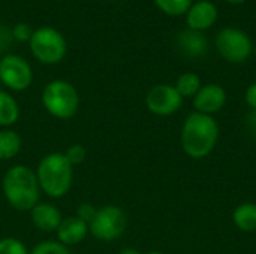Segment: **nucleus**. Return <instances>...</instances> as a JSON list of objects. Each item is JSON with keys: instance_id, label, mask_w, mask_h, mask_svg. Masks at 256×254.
Masks as SVG:
<instances>
[{"instance_id": "f257e3e1", "label": "nucleus", "mask_w": 256, "mask_h": 254, "mask_svg": "<svg viewBox=\"0 0 256 254\" xmlns=\"http://www.w3.org/2000/svg\"><path fill=\"white\" fill-rule=\"evenodd\" d=\"M219 139V124L213 115L190 112L182 127V148L192 159L207 157Z\"/></svg>"}, {"instance_id": "f03ea898", "label": "nucleus", "mask_w": 256, "mask_h": 254, "mask_svg": "<svg viewBox=\"0 0 256 254\" xmlns=\"http://www.w3.org/2000/svg\"><path fill=\"white\" fill-rule=\"evenodd\" d=\"M2 190L6 202L16 211H30L39 204L40 189L36 172L26 165H15L4 172Z\"/></svg>"}, {"instance_id": "7ed1b4c3", "label": "nucleus", "mask_w": 256, "mask_h": 254, "mask_svg": "<svg viewBox=\"0 0 256 254\" xmlns=\"http://www.w3.org/2000/svg\"><path fill=\"white\" fill-rule=\"evenodd\" d=\"M34 172L40 192L52 199L66 196L74 184V166L63 153L45 154Z\"/></svg>"}, {"instance_id": "20e7f679", "label": "nucleus", "mask_w": 256, "mask_h": 254, "mask_svg": "<svg viewBox=\"0 0 256 254\" xmlns=\"http://www.w3.org/2000/svg\"><path fill=\"white\" fill-rule=\"evenodd\" d=\"M40 99L45 111L58 120L72 118L80 108V94L76 88L63 79L48 82L42 90Z\"/></svg>"}, {"instance_id": "39448f33", "label": "nucleus", "mask_w": 256, "mask_h": 254, "mask_svg": "<svg viewBox=\"0 0 256 254\" xmlns=\"http://www.w3.org/2000/svg\"><path fill=\"white\" fill-rule=\"evenodd\" d=\"M33 57L44 64H56L66 54V40L54 27H39L33 31L28 40Z\"/></svg>"}, {"instance_id": "423d86ee", "label": "nucleus", "mask_w": 256, "mask_h": 254, "mask_svg": "<svg viewBox=\"0 0 256 254\" xmlns=\"http://www.w3.org/2000/svg\"><path fill=\"white\" fill-rule=\"evenodd\" d=\"M128 228V217L117 205H105L98 208L93 220L88 223V234L104 243L118 240Z\"/></svg>"}, {"instance_id": "0eeeda50", "label": "nucleus", "mask_w": 256, "mask_h": 254, "mask_svg": "<svg viewBox=\"0 0 256 254\" xmlns=\"http://www.w3.org/2000/svg\"><path fill=\"white\" fill-rule=\"evenodd\" d=\"M214 43L218 52L230 63H243L254 51L250 37L243 30L234 27L222 28L216 34Z\"/></svg>"}, {"instance_id": "6e6552de", "label": "nucleus", "mask_w": 256, "mask_h": 254, "mask_svg": "<svg viewBox=\"0 0 256 254\" xmlns=\"http://www.w3.org/2000/svg\"><path fill=\"white\" fill-rule=\"evenodd\" d=\"M0 81L12 91H22L32 85L33 70L20 55H4L0 58Z\"/></svg>"}, {"instance_id": "1a4fd4ad", "label": "nucleus", "mask_w": 256, "mask_h": 254, "mask_svg": "<svg viewBox=\"0 0 256 254\" xmlns=\"http://www.w3.org/2000/svg\"><path fill=\"white\" fill-rule=\"evenodd\" d=\"M146 105L152 114L159 117H168L176 114L182 108L183 97L174 85L158 84L148 90L146 96Z\"/></svg>"}, {"instance_id": "9d476101", "label": "nucleus", "mask_w": 256, "mask_h": 254, "mask_svg": "<svg viewBox=\"0 0 256 254\" xmlns=\"http://www.w3.org/2000/svg\"><path fill=\"white\" fill-rule=\"evenodd\" d=\"M192 99H194V108L196 112L213 115L225 106L226 91L219 84H207V85H202Z\"/></svg>"}, {"instance_id": "9b49d317", "label": "nucleus", "mask_w": 256, "mask_h": 254, "mask_svg": "<svg viewBox=\"0 0 256 254\" xmlns=\"http://www.w3.org/2000/svg\"><path fill=\"white\" fill-rule=\"evenodd\" d=\"M219 12L214 3L208 0H200L192 3L189 10L186 12V22L190 30L202 31L210 28L218 21Z\"/></svg>"}, {"instance_id": "f8f14e48", "label": "nucleus", "mask_w": 256, "mask_h": 254, "mask_svg": "<svg viewBox=\"0 0 256 254\" xmlns=\"http://www.w3.org/2000/svg\"><path fill=\"white\" fill-rule=\"evenodd\" d=\"M30 220L40 232H56L63 220V216L56 205L39 202L30 210Z\"/></svg>"}, {"instance_id": "ddd939ff", "label": "nucleus", "mask_w": 256, "mask_h": 254, "mask_svg": "<svg viewBox=\"0 0 256 254\" xmlns=\"http://www.w3.org/2000/svg\"><path fill=\"white\" fill-rule=\"evenodd\" d=\"M57 240L60 244L69 247V246H76L86 240L88 235V225L82 222L81 219L75 217H63L58 229L56 231Z\"/></svg>"}, {"instance_id": "4468645a", "label": "nucleus", "mask_w": 256, "mask_h": 254, "mask_svg": "<svg viewBox=\"0 0 256 254\" xmlns=\"http://www.w3.org/2000/svg\"><path fill=\"white\" fill-rule=\"evenodd\" d=\"M178 48L188 57H201L207 51V39L201 31L196 30H183L177 36Z\"/></svg>"}, {"instance_id": "2eb2a0df", "label": "nucleus", "mask_w": 256, "mask_h": 254, "mask_svg": "<svg viewBox=\"0 0 256 254\" xmlns=\"http://www.w3.org/2000/svg\"><path fill=\"white\" fill-rule=\"evenodd\" d=\"M232 222L242 232H256V204H240L232 213Z\"/></svg>"}, {"instance_id": "dca6fc26", "label": "nucleus", "mask_w": 256, "mask_h": 254, "mask_svg": "<svg viewBox=\"0 0 256 254\" xmlns=\"http://www.w3.org/2000/svg\"><path fill=\"white\" fill-rule=\"evenodd\" d=\"M22 147V139L12 129L0 130V160H12L18 156Z\"/></svg>"}, {"instance_id": "f3484780", "label": "nucleus", "mask_w": 256, "mask_h": 254, "mask_svg": "<svg viewBox=\"0 0 256 254\" xmlns=\"http://www.w3.org/2000/svg\"><path fill=\"white\" fill-rule=\"evenodd\" d=\"M20 118V106L8 91L0 90V127L8 129Z\"/></svg>"}, {"instance_id": "a211bd4d", "label": "nucleus", "mask_w": 256, "mask_h": 254, "mask_svg": "<svg viewBox=\"0 0 256 254\" xmlns=\"http://www.w3.org/2000/svg\"><path fill=\"white\" fill-rule=\"evenodd\" d=\"M174 87L180 93V96L184 99V97H194L202 85H201V78L196 73L184 72L177 78Z\"/></svg>"}, {"instance_id": "6ab92c4d", "label": "nucleus", "mask_w": 256, "mask_h": 254, "mask_svg": "<svg viewBox=\"0 0 256 254\" xmlns=\"http://www.w3.org/2000/svg\"><path fill=\"white\" fill-rule=\"evenodd\" d=\"M156 6L166 15H184L192 6V0H154Z\"/></svg>"}, {"instance_id": "aec40b11", "label": "nucleus", "mask_w": 256, "mask_h": 254, "mask_svg": "<svg viewBox=\"0 0 256 254\" xmlns=\"http://www.w3.org/2000/svg\"><path fill=\"white\" fill-rule=\"evenodd\" d=\"M28 254H72L69 249L58 241H44L39 243Z\"/></svg>"}, {"instance_id": "412c9836", "label": "nucleus", "mask_w": 256, "mask_h": 254, "mask_svg": "<svg viewBox=\"0 0 256 254\" xmlns=\"http://www.w3.org/2000/svg\"><path fill=\"white\" fill-rule=\"evenodd\" d=\"M30 252L18 238H2L0 240V254H28Z\"/></svg>"}, {"instance_id": "4be33fe9", "label": "nucleus", "mask_w": 256, "mask_h": 254, "mask_svg": "<svg viewBox=\"0 0 256 254\" xmlns=\"http://www.w3.org/2000/svg\"><path fill=\"white\" fill-rule=\"evenodd\" d=\"M63 154L72 166H78V165L84 163V160L87 157V150L81 144H74V145L68 147Z\"/></svg>"}, {"instance_id": "5701e85b", "label": "nucleus", "mask_w": 256, "mask_h": 254, "mask_svg": "<svg viewBox=\"0 0 256 254\" xmlns=\"http://www.w3.org/2000/svg\"><path fill=\"white\" fill-rule=\"evenodd\" d=\"M33 28L26 24V22H18L14 25L12 28V36L18 40V42H28L32 39V34H33Z\"/></svg>"}, {"instance_id": "b1692460", "label": "nucleus", "mask_w": 256, "mask_h": 254, "mask_svg": "<svg viewBox=\"0 0 256 254\" xmlns=\"http://www.w3.org/2000/svg\"><path fill=\"white\" fill-rule=\"evenodd\" d=\"M96 211H98V208H94L92 204H81V205H78V208H76V217L81 219L82 222H86V223L88 225V223L93 220Z\"/></svg>"}, {"instance_id": "393cba45", "label": "nucleus", "mask_w": 256, "mask_h": 254, "mask_svg": "<svg viewBox=\"0 0 256 254\" xmlns=\"http://www.w3.org/2000/svg\"><path fill=\"white\" fill-rule=\"evenodd\" d=\"M244 100L250 109H256V82L250 84L244 93Z\"/></svg>"}, {"instance_id": "a878e982", "label": "nucleus", "mask_w": 256, "mask_h": 254, "mask_svg": "<svg viewBox=\"0 0 256 254\" xmlns=\"http://www.w3.org/2000/svg\"><path fill=\"white\" fill-rule=\"evenodd\" d=\"M246 126L249 129V132L256 136V109H252L249 114H248V118H246Z\"/></svg>"}, {"instance_id": "bb28decb", "label": "nucleus", "mask_w": 256, "mask_h": 254, "mask_svg": "<svg viewBox=\"0 0 256 254\" xmlns=\"http://www.w3.org/2000/svg\"><path fill=\"white\" fill-rule=\"evenodd\" d=\"M120 254H141L136 249H132V247H128V249H123Z\"/></svg>"}, {"instance_id": "cd10ccee", "label": "nucleus", "mask_w": 256, "mask_h": 254, "mask_svg": "<svg viewBox=\"0 0 256 254\" xmlns=\"http://www.w3.org/2000/svg\"><path fill=\"white\" fill-rule=\"evenodd\" d=\"M226 3H230V4H240V3H243L244 0H225Z\"/></svg>"}, {"instance_id": "c85d7f7f", "label": "nucleus", "mask_w": 256, "mask_h": 254, "mask_svg": "<svg viewBox=\"0 0 256 254\" xmlns=\"http://www.w3.org/2000/svg\"><path fill=\"white\" fill-rule=\"evenodd\" d=\"M144 254H165V253H162V252H148V253H144Z\"/></svg>"}, {"instance_id": "c756f323", "label": "nucleus", "mask_w": 256, "mask_h": 254, "mask_svg": "<svg viewBox=\"0 0 256 254\" xmlns=\"http://www.w3.org/2000/svg\"><path fill=\"white\" fill-rule=\"evenodd\" d=\"M255 57H256V48H255Z\"/></svg>"}]
</instances>
